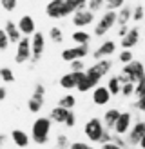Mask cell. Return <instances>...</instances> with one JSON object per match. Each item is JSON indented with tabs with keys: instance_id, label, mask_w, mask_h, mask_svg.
Instances as JSON below:
<instances>
[{
	"instance_id": "obj_24",
	"label": "cell",
	"mask_w": 145,
	"mask_h": 149,
	"mask_svg": "<svg viewBox=\"0 0 145 149\" xmlns=\"http://www.w3.org/2000/svg\"><path fill=\"white\" fill-rule=\"evenodd\" d=\"M72 40H75L78 46H89L91 35L87 33V31H82V29H78V31L72 33Z\"/></svg>"
},
{
	"instance_id": "obj_38",
	"label": "cell",
	"mask_w": 145,
	"mask_h": 149,
	"mask_svg": "<svg viewBox=\"0 0 145 149\" xmlns=\"http://www.w3.org/2000/svg\"><path fill=\"white\" fill-rule=\"evenodd\" d=\"M56 146H58V149L71 147V144H69V138L65 136V135H58V136H56Z\"/></svg>"
},
{
	"instance_id": "obj_23",
	"label": "cell",
	"mask_w": 145,
	"mask_h": 149,
	"mask_svg": "<svg viewBox=\"0 0 145 149\" xmlns=\"http://www.w3.org/2000/svg\"><path fill=\"white\" fill-rule=\"evenodd\" d=\"M11 138H13V142L17 144L18 147H26L29 144V136H27V133H24L22 129H14L11 133Z\"/></svg>"
},
{
	"instance_id": "obj_37",
	"label": "cell",
	"mask_w": 145,
	"mask_h": 149,
	"mask_svg": "<svg viewBox=\"0 0 145 149\" xmlns=\"http://www.w3.org/2000/svg\"><path fill=\"white\" fill-rule=\"evenodd\" d=\"M71 71H72V73H84V71H87L85 65H84V60H75V62H71Z\"/></svg>"
},
{
	"instance_id": "obj_39",
	"label": "cell",
	"mask_w": 145,
	"mask_h": 149,
	"mask_svg": "<svg viewBox=\"0 0 145 149\" xmlns=\"http://www.w3.org/2000/svg\"><path fill=\"white\" fill-rule=\"evenodd\" d=\"M136 91V84H133V82H130V84H123L122 86V95L123 96H130Z\"/></svg>"
},
{
	"instance_id": "obj_36",
	"label": "cell",
	"mask_w": 145,
	"mask_h": 149,
	"mask_svg": "<svg viewBox=\"0 0 145 149\" xmlns=\"http://www.w3.org/2000/svg\"><path fill=\"white\" fill-rule=\"evenodd\" d=\"M9 42H11L9 36H7V33L2 29V31H0V51H6L7 46H9Z\"/></svg>"
},
{
	"instance_id": "obj_15",
	"label": "cell",
	"mask_w": 145,
	"mask_h": 149,
	"mask_svg": "<svg viewBox=\"0 0 145 149\" xmlns=\"http://www.w3.org/2000/svg\"><path fill=\"white\" fill-rule=\"evenodd\" d=\"M84 74H85V71L84 73H72V71H69L67 74H64V77L60 78V86L64 89H76L78 87V82L82 80Z\"/></svg>"
},
{
	"instance_id": "obj_42",
	"label": "cell",
	"mask_w": 145,
	"mask_h": 149,
	"mask_svg": "<svg viewBox=\"0 0 145 149\" xmlns=\"http://www.w3.org/2000/svg\"><path fill=\"white\" fill-rule=\"evenodd\" d=\"M75 124H76V116L72 111H69V115H67V120H65V125L67 127H75Z\"/></svg>"
},
{
	"instance_id": "obj_1",
	"label": "cell",
	"mask_w": 145,
	"mask_h": 149,
	"mask_svg": "<svg viewBox=\"0 0 145 149\" xmlns=\"http://www.w3.org/2000/svg\"><path fill=\"white\" fill-rule=\"evenodd\" d=\"M143 77H145L143 64L138 62V60H133L130 64L123 65L122 74H120V80H122V84H130V82H133V84H138Z\"/></svg>"
},
{
	"instance_id": "obj_34",
	"label": "cell",
	"mask_w": 145,
	"mask_h": 149,
	"mask_svg": "<svg viewBox=\"0 0 145 149\" xmlns=\"http://www.w3.org/2000/svg\"><path fill=\"white\" fill-rule=\"evenodd\" d=\"M118 58H120V60L125 64V65H127V64H130V62L134 60V58H133V51H130V49H123L122 53H120V56H118Z\"/></svg>"
},
{
	"instance_id": "obj_21",
	"label": "cell",
	"mask_w": 145,
	"mask_h": 149,
	"mask_svg": "<svg viewBox=\"0 0 145 149\" xmlns=\"http://www.w3.org/2000/svg\"><path fill=\"white\" fill-rule=\"evenodd\" d=\"M98 87V80H94L93 77H89V74H84V77H82V80H80L78 82V91L80 93H87V91H91V89H93V91H94V89H96Z\"/></svg>"
},
{
	"instance_id": "obj_45",
	"label": "cell",
	"mask_w": 145,
	"mask_h": 149,
	"mask_svg": "<svg viewBox=\"0 0 145 149\" xmlns=\"http://www.w3.org/2000/svg\"><path fill=\"white\" fill-rule=\"evenodd\" d=\"M102 149H123V147L116 146L114 142H109V144H105V146H102Z\"/></svg>"
},
{
	"instance_id": "obj_49",
	"label": "cell",
	"mask_w": 145,
	"mask_h": 149,
	"mask_svg": "<svg viewBox=\"0 0 145 149\" xmlns=\"http://www.w3.org/2000/svg\"><path fill=\"white\" fill-rule=\"evenodd\" d=\"M105 2H109V0H105Z\"/></svg>"
},
{
	"instance_id": "obj_25",
	"label": "cell",
	"mask_w": 145,
	"mask_h": 149,
	"mask_svg": "<svg viewBox=\"0 0 145 149\" xmlns=\"http://www.w3.org/2000/svg\"><path fill=\"white\" fill-rule=\"evenodd\" d=\"M133 18V9L129 6H123L122 9L118 11V24L120 26H127V22Z\"/></svg>"
},
{
	"instance_id": "obj_28",
	"label": "cell",
	"mask_w": 145,
	"mask_h": 149,
	"mask_svg": "<svg viewBox=\"0 0 145 149\" xmlns=\"http://www.w3.org/2000/svg\"><path fill=\"white\" fill-rule=\"evenodd\" d=\"M67 4L75 13L76 11H84V9H87V6H89L87 0H67Z\"/></svg>"
},
{
	"instance_id": "obj_19",
	"label": "cell",
	"mask_w": 145,
	"mask_h": 149,
	"mask_svg": "<svg viewBox=\"0 0 145 149\" xmlns=\"http://www.w3.org/2000/svg\"><path fill=\"white\" fill-rule=\"evenodd\" d=\"M120 115H122V111H118V109H107L105 113H104V125H105L107 129H113L114 131Z\"/></svg>"
},
{
	"instance_id": "obj_27",
	"label": "cell",
	"mask_w": 145,
	"mask_h": 149,
	"mask_svg": "<svg viewBox=\"0 0 145 149\" xmlns=\"http://www.w3.org/2000/svg\"><path fill=\"white\" fill-rule=\"evenodd\" d=\"M58 106L64 107V109H67V111H72V107L76 106V98L72 95H65V96H62V98H60Z\"/></svg>"
},
{
	"instance_id": "obj_43",
	"label": "cell",
	"mask_w": 145,
	"mask_h": 149,
	"mask_svg": "<svg viewBox=\"0 0 145 149\" xmlns=\"http://www.w3.org/2000/svg\"><path fill=\"white\" fill-rule=\"evenodd\" d=\"M129 31H130V27H129V26H120V29H118V35H120V38H123V36H125Z\"/></svg>"
},
{
	"instance_id": "obj_20",
	"label": "cell",
	"mask_w": 145,
	"mask_h": 149,
	"mask_svg": "<svg viewBox=\"0 0 145 149\" xmlns=\"http://www.w3.org/2000/svg\"><path fill=\"white\" fill-rule=\"evenodd\" d=\"M4 31L7 33V36H9V40L14 44V42H20L22 40V33H20V29H18V26H14V22H11V20H6L4 22Z\"/></svg>"
},
{
	"instance_id": "obj_9",
	"label": "cell",
	"mask_w": 145,
	"mask_h": 149,
	"mask_svg": "<svg viewBox=\"0 0 145 149\" xmlns=\"http://www.w3.org/2000/svg\"><path fill=\"white\" fill-rule=\"evenodd\" d=\"M111 71V60H98L94 65H91V68H87V74H89V77H93L94 80H98L100 82V78L102 77H105V74Z\"/></svg>"
},
{
	"instance_id": "obj_31",
	"label": "cell",
	"mask_w": 145,
	"mask_h": 149,
	"mask_svg": "<svg viewBox=\"0 0 145 149\" xmlns=\"http://www.w3.org/2000/svg\"><path fill=\"white\" fill-rule=\"evenodd\" d=\"M0 78H2V82H6V84H9V82H14V74L9 68H2L0 69Z\"/></svg>"
},
{
	"instance_id": "obj_8",
	"label": "cell",
	"mask_w": 145,
	"mask_h": 149,
	"mask_svg": "<svg viewBox=\"0 0 145 149\" xmlns=\"http://www.w3.org/2000/svg\"><path fill=\"white\" fill-rule=\"evenodd\" d=\"M44 95H46V87H44V84H36L35 86V93H33V96L27 102L29 111L38 113V111L42 109V106H44Z\"/></svg>"
},
{
	"instance_id": "obj_47",
	"label": "cell",
	"mask_w": 145,
	"mask_h": 149,
	"mask_svg": "<svg viewBox=\"0 0 145 149\" xmlns=\"http://www.w3.org/2000/svg\"><path fill=\"white\" fill-rule=\"evenodd\" d=\"M113 142H114L116 146H120V147H123V146H125V142H123V140H122L120 136H114V138H113Z\"/></svg>"
},
{
	"instance_id": "obj_44",
	"label": "cell",
	"mask_w": 145,
	"mask_h": 149,
	"mask_svg": "<svg viewBox=\"0 0 145 149\" xmlns=\"http://www.w3.org/2000/svg\"><path fill=\"white\" fill-rule=\"evenodd\" d=\"M136 107L145 113V96H142V98H138V100H136Z\"/></svg>"
},
{
	"instance_id": "obj_30",
	"label": "cell",
	"mask_w": 145,
	"mask_h": 149,
	"mask_svg": "<svg viewBox=\"0 0 145 149\" xmlns=\"http://www.w3.org/2000/svg\"><path fill=\"white\" fill-rule=\"evenodd\" d=\"M104 7H107V2L105 0H89V6H87V9L96 13V11H102Z\"/></svg>"
},
{
	"instance_id": "obj_33",
	"label": "cell",
	"mask_w": 145,
	"mask_h": 149,
	"mask_svg": "<svg viewBox=\"0 0 145 149\" xmlns=\"http://www.w3.org/2000/svg\"><path fill=\"white\" fill-rule=\"evenodd\" d=\"M125 6V0H109L107 2V9L109 11H120Z\"/></svg>"
},
{
	"instance_id": "obj_35",
	"label": "cell",
	"mask_w": 145,
	"mask_h": 149,
	"mask_svg": "<svg viewBox=\"0 0 145 149\" xmlns=\"http://www.w3.org/2000/svg\"><path fill=\"white\" fill-rule=\"evenodd\" d=\"M143 17H145V7H143V6H136L134 9H133V18H134L136 22H140Z\"/></svg>"
},
{
	"instance_id": "obj_11",
	"label": "cell",
	"mask_w": 145,
	"mask_h": 149,
	"mask_svg": "<svg viewBox=\"0 0 145 149\" xmlns=\"http://www.w3.org/2000/svg\"><path fill=\"white\" fill-rule=\"evenodd\" d=\"M143 136H145V122L140 120V122H136L133 127H130V131H129V140H127V142H129L130 146H140V142H142Z\"/></svg>"
},
{
	"instance_id": "obj_40",
	"label": "cell",
	"mask_w": 145,
	"mask_h": 149,
	"mask_svg": "<svg viewBox=\"0 0 145 149\" xmlns=\"http://www.w3.org/2000/svg\"><path fill=\"white\" fill-rule=\"evenodd\" d=\"M134 95L138 96V98H142V96H145V77L136 84V91H134Z\"/></svg>"
},
{
	"instance_id": "obj_5",
	"label": "cell",
	"mask_w": 145,
	"mask_h": 149,
	"mask_svg": "<svg viewBox=\"0 0 145 149\" xmlns=\"http://www.w3.org/2000/svg\"><path fill=\"white\" fill-rule=\"evenodd\" d=\"M107 127L102 125V120L100 118H91V120H87L85 125H84V133L87 135V138L91 140V142H100L102 136H104Z\"/></svg>"
},
{
	"instance_id": "obj_29",
	"label": "cell",
	"mask_w": 145,
	"mask_h": 149,
	"mask_svg": "<svg viewBox=\"0 0 145 149\" xmlns=\"http://www.w3.org/2000/svg\"><path fill=\"white\" fill-rule=\"evenodd\" d=\"M49 38L53 40V42H56V44L64 42V33H62V29L58 27V26L51 27V29H49Z\"/></svg>"
},
{
	"instance_id": "obj_46",
	"label": "cell",
	"mask_w": 145,
	"mask_h": 149,
	"mask_svg": "<svg viewBox=\"0 0 145 149\" xmlns=\"http://www.w3.org/2000/svg\"><path fill=\"white\" fill-rule=\"evenodd\" d=\"M6 96H7V89H6V86H2L0 87V100H6Z\"/></svg>"
},
{
	"instance_id": "obj_3",
	"label": "cell",
	"mask_w": 145,
	"mask_h": 149,
	"mask_svg": "<svg viewBox=\"0 0 145 149\" xmlns=\"http://www.w3.org/2000/svg\"><path fill=\"white\" fill-rule=\"evenodd\" d=\"M72 13V9L69 7L67 0H51L46 6V15L49 18H65Z\"/></svg>"
},
{
	"instance_id": "obj_14",
	"label": "cell",
	"mask_w": 145,
	"mask_h": 149,
	"mask_svg": "<svg viewBox=\"0 0 145 149\" xmlns=\"http://www.w3.org/2000/svg\"><path fill=\"white\" fill-rule=\"evenodd\" d=\"M94 22V13L89 9H84V11H76L72 15V24L76 27H84V26H89Z\"/></svg>"
},
{
	"instance_id": "obj_32",
	"label": "cell",
	"mask_w": 145,
	"mask_h": 149,
	"mask_svg": "<svg viewBox=\"0 0 145 149\" xmlns=\"http://www.w3.org/2000/svg\"><path fill=\"white\" fill-rule=\"evenodd\" d=\"M0 6H2V9L7 11V13H11L17 9V6H18V0H0Z\"/></svg>"
},
{
	"instance_id": "obj_4",
	"label": "cell",
	"mask_w": 145,
	"mask_h": 149,
	"mask_svg": "<svg viewBox=\"0 0 145 149\" xmlns=\"http://www.w3.org/2000/svg\"><path fill=\"white\" fill-rule=\"evenodd\" d=\"M118 22V11H107L94 26V36H104L111 31V27Z\"/></svg>"
},
{
	"instance_id": "obj_13",
	"label": "cell",
	"mask_w": 145,
	"mask_h": 149,
	"mask_svg": "<svg viewBox=\"0 0 145 149\" xmlns=\"http://www.w3.org/2000/svg\"><path fill=\"white\" fill-rule=\"evenodd\" d=\"M114 49H116V44H114L113 40H105L100 47L94 49L93 56H94V60H96V62H98V60H105L109 55H113V53H114Z\"/></svg>"
},
{
	"instance_id": "obj_26",
	"label": "cell",
	"mask_w": 145,
	"mask_h": 149,
	"mask_svg": "<svg viewBox=\"0 0 145 149\" xmlns=\"http://www.w3.org/2000/svg\"><path fill=\"white\" fill-rule=\"evenodd\" d=\"M122 80H120V77H111L109 78V82H107V89L111 91V95H118V93H122Z\"/></svg>"
},
{
	"instance_id": "obj_18",
	"label": "cell",
	"mask_w": 145,
	"mask_h": 149,
	"mask_svg": "<svg viewBox=\"0 0 145 149\" xmlns=\"http://www.w3.org/2000/svg\"><path fill=\"white\" fill-rule=\"evenodd\" d=\"M130 131V113H122L118 122H116L114 133L116 135H125V133Z\"/></svg>"
},
{
	"instance_id": "obj_16",
	"label": "cell",
	"mask_w": 145,
	"mask_h": 149,
	"mask_svg": "<svg viewBox=\"0 0 145 149\" xmlns=\"http://www.w3.org/2000/svg\"><path fill=\"white\" fill-rule=\"evenodd\" d=\"M111 91L107 89V86H98L96 89L93 91V102L96 104V106H105V104H109V100H111Z\"/></svg>"
},
{
	"instance_id": "obj_6",
	"label": "cell",
	"mask_w": 145,
	"mask_h": 149,
	"mask_svg": "<svg viewBox=\"0 0 145 149\" xmlns=\"http://www.w3.org/2000/svg\"><path fill=\"white\" fill-rule=\"evenodd\" d=\"M33 58V47L29 36H22V40L17 44V53H14V62L17 64H26L31 62Z\"/></svg>"
},
{
	"instance_id": "obj_48",
	"label": "cell",
	"mask_w": 145,
	"mask_h": 149,
	"mask_svg": "<svg viewBox=\"0 0 145 149\" xmlns=\"http://www.w3.org/2000/svg\"><path fill=\"white\" fill-rule=\"evenodd\" d=\"M140 147H142V149H145V136L142 138V142H140Z\"/></svg>"
},
{
	"instance_id": "obj_17",
	"label": "cell",
	"mask_w": 145,
	"mask_h": 149,
	"mask_svg": "<svg viewBox=\"0 0 145 149\" xmlns=\"http://www.w3.org/2000/svg\"><path fill=\"white\" fill-rule=\"evenodd\" d=\"M138 40H140V29H138V27H133V29H130V31L120 40V44H122L123 49H133L136 44H138Z\"/></svg>"
},
{
	"instance_id": "obj_7",
	"label": "cell",
	"mask_w": 145,
	"mask_h": 149,
	"mask_svg": "<svg viewBox=\"0 0 145 149\" xmlns=\"http://www.w3.org/2000/svg\"><path fill=\"white\" fill-rule=\"evenodd\" d=\"M31 47H33V58H31V68L36 64L42 58L44 55V49H46V40H44V35L36 31L33 35V38H31Z\"/></svg>"
},
{
	"instance_id": "obj_10",
	"label": "cell",
	"mask_w": 145,
	"mask_h": 149,
	"mask_svg": "<svg viewBox=\"0 0 145 149\" xmlns=\"http://www.w3.org/2000/svg\"><path fill=\"white\" fill-rule=\"evenodd\" d=\"M89 53V46H76V47H69L62 51V60L65 62H75V60H82V58Z\"/></svg>"
},
{
	"instance_id": "obj_2",
	"label": "cell",
	"mask_w": 145,
	"mask_h": 149,
	"mask_svg": "<svg viewBox=\"0 0 145 149\" xmlns=\"http://www.w3.org/2000/svg\"><path fill=\"white\" fill-rule=\"evenodd\" d=\"M51 118H46V116H40L36 118L35 124H33V129H31V138L33 142L36 144H46L49 140V135H51Z\"/></svg>"
},
{
	"instance_id": "obj_12",
	"label": "cell",
	"mask_w": 145,
	"mask_h": 149,
	"mask_svg": "<svg viewBox=\"0 0 145 149\" xmlns=\"http://www.w3.org/2000/svg\"><path fill=\"white\" fill-rule=\"evenodd\" d=\"M18 29H20V33L24 35V36H33L36 33V26H35V18L31 17V15H24L20 20H18Z\"/></svg>"
},
{
	"instance_id": "obj_41",
	"label": "cell",
	"mask_w": 145,
	"mask_h": 149,
	"mask_svg": "<svg viewBox=\"0 0 145 149\" xmlns=\"http://www.w3.org/2000/svg\"><path fill=\"white\" fill-rule=\"evenodd\" d=\"M71 149H94V147L85 142H71Z\"/></svg>"
},
{
	"instance_id": "obj_22",
	"label": "cell",
	"mask_w": 145,
	"mask_h": 149,
	"mask_svg": "<svg viewBox=\"0 0 145 149\" xmlns=\"http://www.w3.org/2000/svg\"><path fill=\"white\" fill-rule=\"evenodd\" d=\"M67 115H69V111L67 109H64L60 106H56L51 109V120L53 122H58V124H65V120H67Z\"/></svg>"
}]
</instances>
